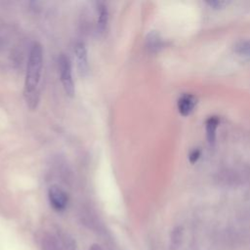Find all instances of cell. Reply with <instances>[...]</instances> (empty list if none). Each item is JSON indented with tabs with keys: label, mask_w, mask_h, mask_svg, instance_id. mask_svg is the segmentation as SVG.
<instances>
[{
	"label": "cell",
	"mask_w": 250,
	"mask_h": 250,
	"mask_svg": "<svg viewBox=\"0 0 250 250\" xmlns=\"http://www.w3.org/2000/svg\"><path fill=\"white\" fill-rule=\"evenodd\" d=\"M220 124V117L217 115L209 116L205 121V131L206 138L209 145H214L217 136V129Z\"/></svg>",
	"instance_id": "obj_6"
},
{
	"label": "cell",
	"mask_w": 250,
	"mask_h": 250,
	"mask_svg": "<svg viewBox=\"0 0 250 250\" xmlns=\"http://www.w3.org/2000/svg\"><path fill=\"white\" fill-rule=\"evenodd\" d=\"M58 67L60 73V79L65 94L69 97H73L75 94V86L72 78V68L69 58L66 55L62 54L58 60Z\"/></svg>",
	"instance_id": "obj_2"
},
{
	"label": "cell",
	"mask_w": 250,
	"mask_h": 250,
	"mask_svg": "<svg viewBox=\"0 0 250 250\" xmlns=\"http://www.w3.org/2000/svg\"><path fill=\"white\" fill-rule=\"evenodd\" d=\"M108 22V11L104 3L97 5V29L100 33H104Z\"/></svg>",
	"instance_id": "obj_7"
},
{
	"label": "cell",
	"mask_w": 250,
	"mask_h": 250,
	"mask_svg": "<svg viewBox=\"0 0 250 250\" xmlns=\"http://www.w3.org/2000/svg\"><path fill=\"white\" fill-rule=\"evenodd\" d=\"M146 46L151 52H158L163 47V40L156 32H150L146 37Z\"/></svg>",
	"instance_id": "obj_9"
},
{
	"label": "cell",
	"mask_w": 250,
	"mask_h": 250,
	"mask_svg": "<svg viewBox=\"0 0 250 250\" xmlns=\"http://www.w3.org/2000/svg\"><path fill=\"white\" fill-rule=\"evenodd\" d=\"M207 4L213 9H222L226 5H228V2H226V1H209V2H207Z\"/></svg>",
	"instance_id": "obj_11"
},
{
	"label": "cell",
	"mask_w": 250,
	"mask_h": 250,
	"mask_svg": "<svg viewBox=\"0 0 250 250\" xmlns=\"http://www.w3.org/2000/svg\"><path fill=\"white\" fill-rule=\"evenodd\" d=\"M48 198L51 206L57 211H62L68 203L67 193L58 185H53L48 190Z\"/></svg>",
	"instance_id": "obj_3"
},
{
	"label": "cell",
	"mask_w": 250,
	"mask_h": 250,
	"mask_svg": "<svg viewBox=\"0 0 250 250\" xmlns=\"http://www.w3.org/2000/svg\"><path fill=\"white\" fill-rule=\"evenodd\" d=\"M43 69V48L40 43L31 45L23 86V98L30 109H35L40 100V83Z\"/></svg>",
	"instance_id": "obj_1"
},
{
	"label": "cell",
	"mask_w": 250,
	"mask_h": 250,
	"mask_svg": "<svg viewBox=\"0 0 250 250\" xmlns=\"http://www.w3.org/2000/svg\"><path fill=\"white\" fill-rule=\"evenodd\" d=\"M200 154H201V151H200L199 149H197V148L192 149V150L189 152V154H188V160H189V162H190L191 164L195 163V162L199 159Z\"/></svg>",
	"instance_id": "obj_10"
},
{
	"label": "cell",
	"mask_w": 250,
	"mask_h": 250,
	"mask_svg": "<svg viewBox=\"0 0 250 250\" xmlns=\"http://www.w3.org/2000/svg\"><path fill=\"white\" fill-rule=\"evenodd\" d=\"M197 104V98L189 93L182 94L177 102V108L182 116H188L192 113Z\"/></svg>",
	"instance_id": "obj_4"
},
{
	"label": "cell",
	"mask_w": 250,
	"mask_h": 250,
	"mask_svg": "<svg viewBox=\"0 0 250 250\" xmlns=\"http://www.w3.org/2000/svg\"><path fill=\"white\" fill-rule=\"evenodd\" d=\"M234 53L246 60H250V39H244L233 45Z\"/></svg>",
	"instance_id": "obj_8"
},
{
	"label": "cell",
	"mask_w": 250,
	"mask_h": 250,
	"mask_svg": "<svg viewBox=\"0 0 250 250\" xmlns=\"http://www.w3.org/2000/svg\"><path fill=\"white\" fill-rule=\"evenodd\" d=\"M74 55L76 59V63H77V68L79 73L84 76L88 72V55H87V49L86 46L83 42L78 41L74 45Z\"/></svg>",
	"instance_id": "obj_5"
}]
</instances>
